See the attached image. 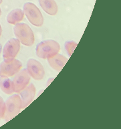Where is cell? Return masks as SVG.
<instances>
[{"instance_id": "6da1fadb", "label": "cell", "mask_w": 121, "mask_h": 129, "mask_svg": "<svg viewBox=\"0 0 121 129\" xmlns=\"http://www.w3.org/2000/svg\"><path fill=\"white\" fill-rule=\"evenodd\" d=\"M60 46L56 41L47 40L41 42L36 46V54L40 58L48 59L60 52Z\"/></svg>"}, {"instance_id": "7a4b0ae2", "label": "cell", "mask_w": 121, "mask_h": 129, "mask_svg": "<svg viewBox=\"0 0 121 129\" xmlns=\"http://www.w3.org/2000/svg\"><path fill=\"white\" fill-rule=\"evenodd\" d=\"M14 34L19 42L26 46L34 44L35 37L31 27L26 23H17L14 27Z\"/></svg>"}, {"instance_id": "3957f363", "label": "cell", "mask_w": 121, "mask_h": 129, "mask_svg": "<svg viewBox=\"0 0 121 129\" xmlns=\"http://www.w3.org/2000/svg\"><path fill=\"white\" fill-rule=\"evenodd\" d=\"M21 108V100L20 96L17 94L12 95L6 102V111L4 119L9 121L18 114Z\"/></svg>"}, {"instance_id": "277c9868", "label": "cell", "mask_w": 121, "mask_h": 129, "mask_svg": "<svg viewBox=\"0 0 121 129\" xmlns=\"http://www.w3.org/2000/svg\"><path fill=\"white\" fill-rule=\"evenodd\" d=\"M23 13L32 25L41 27L44 23L42 14L36 5L32 3H26L23 6Z\"/></svg>"}, {"instance_id": "5b68a950", "label": "cell", "mask_w": 121, "mask_h": 129, "mask_svg": "<svg viewBox=\"0 0 121 129\" xmlns=\"http://www.w3.org/2000/svg\"><path fill=\"white\" fill-rule=\"evenodd\" d=\"M22 63L15 58L7 59L0 64V76L11 77L20 71Z\"/></svg>"}, {"instance_id": "8992f818", "label": "cell", "mask_w": 121, "mask_h": 129, "mask_svg": "<svg viewBox=\"0 0 121 129\" xmlns=\"http://www.w3.org/2000/svg\"><path fill=\"white\" fill-rule=\"evenodd\" d=\"M27 71L29 76L36 80H41L45 75L42 64L35 59H29L27 63Z\"/></svg>"}, {"instance_id": "52a82bcc", "label": "cell", "mask_w": 121, "mask_h": 129, "mask_svg": "<svg viewBox=\"0 0 121 129\" xmlns=\"http://www.w3.org/2000/svg\"><path fill=\"white\" fill-rule=\"evenodd\" d=\"M30 76L27 72V69L21 70L15 74L13 80L14 92L19 93L29 84Z\"/></svg>"}, {"instance_id": "ba28073f", "label": "cell", "mask_w": 121, "mask_h": 129, "mask_svg": "<svg viewBox=\"0 0 121 129\" xmlns=\"http://www.w3.org/2000/svg\"><path fill=\"white\" fill-rule=\"evenodd\" d=\"M20 50V42L16 38H12L6 43L3 49L4 60L15 58Z\"/></svg>"}, {"instance_id": "9c48e42d", "label": "cell", "mask_w": 121, "mask_h": 129, "mask_svg": "<svg viewBox=\"0 0 121 129\" xmlns=\"http://www.w3.org/2000/svg\"><path fill=\"white\" fill-rule=\"evenodd\" d=\"M21 100V108H26L34 99L36 87L33 84H29L19 92Z\"/></svg>"}, {"instance_id": "30bf717a", "label": "cell", "mask_w": 121, "mask_h": 129, "mask_svg": "<svg viewBox=\"0 0 121 129\" xmlns=\"http://www.w3.org/2000/svg\"><path fill=\"white\" fill-rule=\"evenodd\" d=\"M48 62L51 68L55 70L56 71L60 72L67 63L68 59L65 56L57 54L52 58H48Z\"/></svg>"}, {"instance_id": "8fae6325", "label": "cell", "mask_w": 121, "mask_h": 129, "mask_svg": "<svg viewBox=\"0 0 121 129\" xmlns=\"http://www.w3.org/2000/svg\"><path fill=\"white\" fill-rule=\"evenodd\" d=\"M39 4L43 10L50 16H55L58 13V6L54 0H39Z\"/></svg>"}, {"instance_id": "7c38bea8", "label": "cell", "mask_w": 121, "mask_h": 129, "mask_svg": "<svg viewBox=\"0 0 121 129\" xmlns=\"http://www.w3.org/2000/svg\"><path fill=\"white\" fill-rule=\"evenodd\" d=\"M24 18V13L21 9L12 10L7 16V21L10 24L15 25L19 23Z\"/></svg>"}, {"instance_id": "4fadbf2b", "label": "cell", "mask_w": 121, "mask_h": 129, "mask_svg": "<svg viewBox=\"0 0 121 129\" xmlns=\"http://www.w3.org/2000/svg\"><path fill=\"white\" fill-rule=\"evenodd\" d=\"M0 88L4 93L7 94H11L14 92L13 81L7 77L0 76Z\"/></svg>"}, {"instance_id": "5bb4252c", "label": "cell", "mask_w": 121, "mask_h": 129, "mask_svg": "<svg viewBox=\"0 0 121 129\" xmlns=\"http://www.w3.org/2000/svg\"><path fill=\"white\" fill-rule=\"evenodd\" d=\"M76 42H74V41H69V42H66L65 44V48L66 52H68V54L70 56H71V55L72 54V53L74 52V50H75L76 47L77 46Z\"/></svg>"}, {"instance_id": "9a60e30c", "label": "cell", "mask_w": 121, "mask_h": 129, "mask_svg": "<svg viewBox=\"0 0 121 129\" xmlns=\"http://www.w3.org/2000/svg\"><path fill=\"white\" fill-rule=\"evenodd\" d=\"M6 111V102H4V99L0 96V119L4 118Z\"/></svg>"}, {"instance_id": "2e32d148", "label": "cell", "mask_w": 121, "mask_h": 129, "mask_svg": "<svg viewBox=\"0 0 121 129\" xmlns=\"http://www.w3.org/2000/svg\"><path fill=\"white\" fill-rule=\"evenodd\" d=\"M2 26H1V25H0V36H1V35H2Z\"/></svg>"}, {"instance_id": "e0dca14e", "label": "cell", "mask_w": 121, "mask_h": 129, "mask_svg": "<svg viewBox=\"0 0 121 129\" xmlns=\"http://www.w3.org/2000/svg\"><path fill=\"white\" fill-rule=\"evenodd\" d=\"M1 14H2V10H1V8H0V16H1Z\"/></svg>"}, {"instance_id": "ac0fdd59", "label": "cell", "mask_w": 121, "mask_h": 129, "mask_svg": "<svg viewBox=\"0 0 121 129\" xmlns=\"http://www.w3.org/2000/svg\"><path fill=\"white\" fill-rule=\"evenodd\" d=\"M2 1H3V0H0V4L2 3Z\"/></svg>"}]
</instances>
